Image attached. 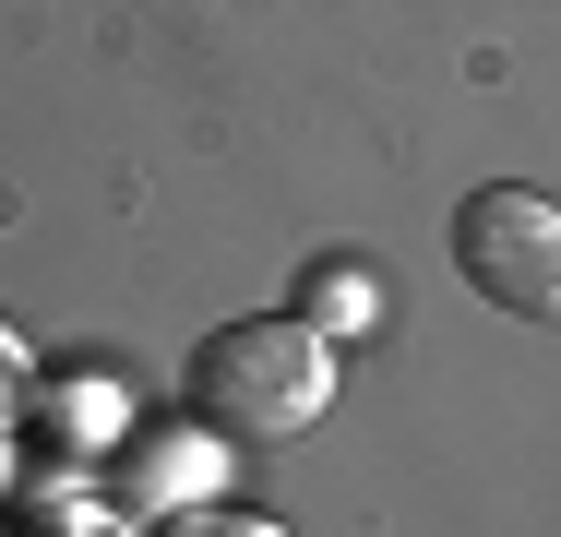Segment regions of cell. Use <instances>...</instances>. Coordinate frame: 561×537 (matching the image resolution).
I'll return each instance as SVG.
<instances>
[{"instance_id":"6da1fadb","label":"cell","mask_w":561,"mask_h":537,"mask_svg":"<svg viewBox=\"0 0 561 537\" xmlns=\"http://www.w3.org/2000/svg\"><path fill=\"white\" fill-rule=\"evenodd\" d=\"M192 407H204V430H239V442H299L335 407V334H311L299 311L216 322L192 346Z\"/></svg>"},{"instance_id":"7a4b0ae2","label":"cell","mask_w":561,"mask_h":537,"mask_svg":"<svg viewBox=\"0 0 561 537\" xmlns=\"http://www.w3.org/2000/svg\"><path fill=\"white\" fill-rule=\"evenodd\" d=\"M454 275L514 322H561V204L526 180H490L454 204Z\"/></svg>"},{"instance_id":"3957f363","label":"cell","mask_w":561,"mask_h":537,"mask_svg":"<svg viewBox=\"0 0 561 537\" xmlns=\"http://www.w3.org/2000/svg\"><path fill=\"white\" fill-rule=\"evenodd\" d=\"M299 322H311V334H358V322H382V275H370V263H311Z\"/></svg>"},{"instance_id":"277c9868","label":"cell","mask_w":561,"mask_h":537,"mask_svg":"<svg viewBox=\"0 0 561 537\" xmlns=\"http://www.w3.org/2000/svg\"><path fill=\"white\" fill-rule=\"evenodd\" d=\"M156 537H287V526H275V514H227V502H168Z\"/></svg>"},{"instance_id":"5b68a950","label":"cell","mask_w":561,"mask_h":537,"mask_svg":"<svg viewBox=\"0 0 561 537\" xmlns=\"http://www.w3.org/2000/svg\"><path fill=\"white\" fill-rule=\"evenodd\" d=\"M48 419L84 442V430H119V395H108V382H84V395H48Z\"/></svg>"},{"instance_id":"8992f818","label":"cell","mask_w":561,"mask_h":537,"mask_svg":"<svg viewBox=\"0 0 561 537\" xmlns=\"http://www.w3.org/2000/svg\"><path fill=\"white\" fill-rule=\"evenodd\" d=\"M12 407H36V346L0 322V419H12Z\"/></svg>"}]
</instances>
